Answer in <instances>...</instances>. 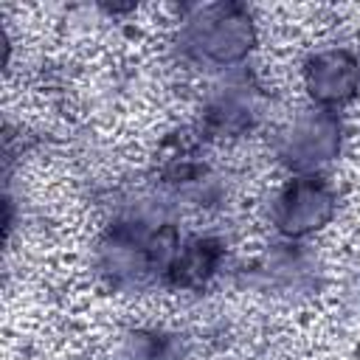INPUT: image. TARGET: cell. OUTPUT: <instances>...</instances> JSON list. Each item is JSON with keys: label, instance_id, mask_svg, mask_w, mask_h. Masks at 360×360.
Here are the masks:
<instances>
[{"label": "cell", "instance_id": "2", "mask_svg": "<svg viewBox=\"0 0 360 360\" xmlns=\"http://www.w3.org/2000/svg\"><path fill=\"white\" fill-rule=\"evenodd\" d=\"M340 124L329 110H301L276 132V155L295 172H309L338 158Z\"/></svg>", "mask_w": 360, "mask_h": 360}, {"label": "cell", "instance_id": "1", "mask_svg": "<svg viewBox=\"0 0 360 360\" xmlns=\"http://www.w3.org/2000/svg\"><path fill=\"white\" fill-rule=\"evenodd\" d=\"M188 51L217 68L236 65L253 45V22L233 6H208L186 31Z\"/></svg>", "mask_w": 360, "mask_h": 360}, {"label": "cell", "instance_id": "4", "mask_svg": "<svg viewBox=\"0 0 360 360\" xmlns=\"http://www.w3.org/2000/svg\"><path fill=\"white\" fill-rule=\"evenodd\" d=\"M301 82L318 110L335 112L360 96V59L349 48L318 51L304 62Z\"/></svg>", "mask_w": 360, "mask_h": 360}, {"label": "cell", "instance_id": "3", "mask_svg": "<svg viewBox=\"0 0 360 360\" xmlns=\"http://www.w3.org/2000/svg\"><path fill=\"white\" fill-rule=\"evenodd\" d=\"M338 197L321 177H295L273 197L270 219L281 236L301 239L335 219Z\"/></svg>", "mask_w": 360, "mask_h": 360}]
</instances>
